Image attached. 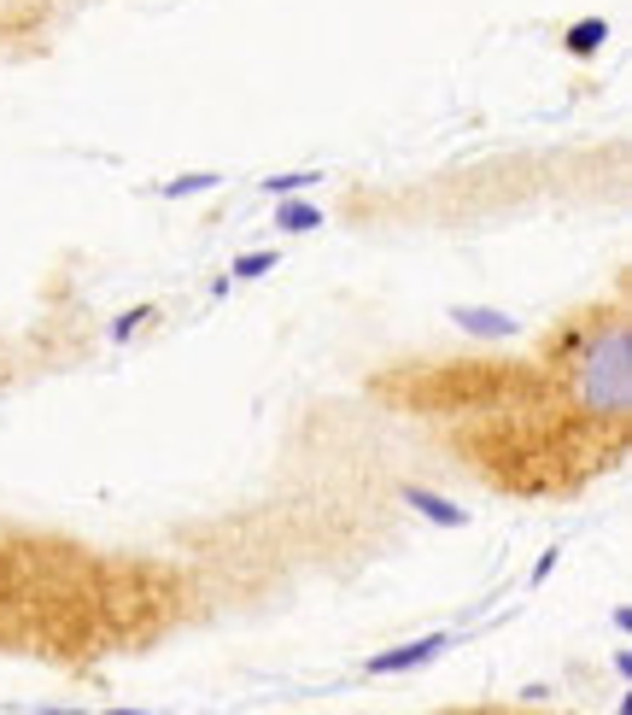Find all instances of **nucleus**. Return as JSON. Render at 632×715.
<instances>
[{
    "mask_svg": "<svg viewBox=\"0 0 632 715\" xmlns=\"http://www.w3.org/2000/svg\"><path fill=\"white\" fill-rule=\"evenodd\" d=\"M211 189H223V177H217V170H187V177H170V182H158V194H165V199L211 194Z\"/></svg>",
    "mask_w": 632,
    "mask_h": 715,
    "instance_id": "7",
    "label": "nucleus"
},
{
    "mask_svg": "<svg viewBox=\"0 0 632 715\" xmlns=\"http://www.w3.org/2000/svg\"><path fill=\"white\" fill-rule=\"evenodd\" d=\"M323 182V170H288V177H264V194L270 199H288V194H305Z\"/></svg>",
    "mask_w": 632,
    "mask_h": 715,
    "instance_id": "8",
    "label": "nucleus"
},
{
    "mask_svg": "<svg viewBox=\"0 0 632 715\" xmlns=\"http://www.w3.org/2000/svg\"><path fill=\"white\" fill-rule=\"evenodd\" d=\"M446 317H451L463 335H474V340H510V335L521 329L510 311H498V305H451Z\"/></svg>",
    "mask_w": 632,
    "mask_h": 715,
    "instance_id": "3",
    "label": "nucleus"
},
{
    "mask_svg": "<svg viewBox=\"0 0 632 715\" xmlns=\"http://www.w3.org/2000/svg\"><path fill=\"white\" fill-rule=\"evenodd\" d=\"M276 229L281 235H311V229H323V206H311V199H276Z\"/></svg>",
    "mask_w": 632,
    "mask_h": 715,
    "instance_id": "5",
    "label": "nucleus"
},
{
    "mask_svg": "<svg viewBox=\"0 0 632 715\" xmlns=\"http://www.w3.org/2000/svg\"><path fill=\"white\" fill-rule=\"evenodd\" d=\"M270 270H276V253H270V246H258V253H241V258L229 264L234 282H258V276H270Z\"/></svg>",
    "mask_w": 632,
    "mask_h": 715,
    "instance_id": "9",
    "label": "nucleus"
},
{
    "mask_svg": "<svg viewBox=\"0 0 632 715\" xmlns=\"http://www.w3.org/2000/svg\"><path fill=\"white\" fill-rule=\"evenodd\" d=\"M147 317H153V305H135V311H123V317L112 323V329H106V335H112V347H123V340H130V335H135Z\"/></svg>",
    "mask_w": 632,
    "mask_h": 715,
    "instance_id": "10",
    "label": "nucleus"
},
{
    "mask_svg": "<svg viewBox=\"0 0 632 715\" xmlns=\"http://www.w3.org/2000/svg\"><path fill=\"white\" fill-rule=\"evenodd\" d=\"M446 645H451V633H422V640H410V645L375 651V657H369V675H375V680H387V675H416V668H428Z\"/></svg>",
    "mask_w": 632,
    "mask_h": 715,
    "instance_id": "2",
    "label": "nucleus"
},
{
    "mask_svg": "<svg viewBox=\"0 0 632 715\" xmlns=\"http://www.w3.org/2000/svg\"><path fill=\"white\" fill-rule=\"evenodd\" d=\"M550 569H557V552H545L539 563H533V586H539V581H550Z\"/></svg>",
    "mask_w": 632,
    "mask_h": 715,
    "instance_id": "11",
    "label": "nucleus"
},
{
    "mask_svg": "<svg viewBox=\"0 0 632 715\" xmlns=\"http://www.w3.org/2000/svg\"><path fill=\"white\" fill-rule=\"evenodd\" d=\"M604 41H609V19H574L568 36H562V48L574 59H592V53H604Z\"/></svg>",
    "mask_w": 632,
    "mask_h": 715,
    "instance_id": "6",
    "label": "nucleus"
},
{
    "mask_svg": "<svg viewBox=\"0 0 632 715\" xmlns=\"http://www.w3.org/2000/svg\"><path fill=\"white\" fill-rule=\"evenodd\" d=\"M574 369H586V399L597 411H627V323H609V340L597 335Z\"/></svg>",
    "mask_w": 632,
    "mask_h": 715,
    "instance_id": "1",
    "label": "nucleus"
},
{
    "mask_svg": "<svg viewBox=\"0 0 632 715\" xmlns=\"http://www.w3.org/2000/svg\"><path fill=\"white\" fill-rule=\"evenodd\" d=\"M404 505L416 510V517H428L434 528H469V510L451 505L446 493H434V487H404Z\"/></svg>",
    "mask_w": 632,
    "mask_h": 715,
    "instance_id": "4",
    "label": "nucleus"
}]
</instances>
